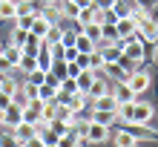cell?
<instances>
[{
  "instance_id": "1",
  "label": "cell",
  "mask_w": 158,
  "mask_h": 147,
  "mask_svg": "<svg viewBox=\"0 0 158 147\" xmlns=\"http://www.w3.org/2000/svg\"><path fill=\"white\" fill-rule=\"evenodd\" d=\"M121 52H124V61L141 63V61L147 58V43L135 35V38H129V41H121Z\"/></svg>"
},
{
  "instance_id": "2",
  "label": "cell",
  "mask_w": 158,
  "mask_h": 147,
  "mask_svg": "<svg viewBox=\"0 0 158 147\" xmlns=\"http://www.w3.org/2000/svg\"><path fill=\"white\" fill-rule=\"evenodd\" d=\"M152 115H155V110L150 101H135L132 104V115H129V121L127 124H132V127H147L152 121Z\"/></svg>"
},
{
  "instance_id": "3",
  "label": "cell",
  "mask_w": 158,
  "mask_h": 147,
  "mask_svg": "<svg viewBox=\"0 0 158 147\" xmlns=\"http://www.w3.org/2000/svg\"><path fill=\"white\" fill-rule=\"evenodd\" d=\"M83 141H89V144H104V141H109V127H104V124H98V121H92V118H89L86 130H83Z\"/></svg>"
},
{
  "instance_id": "4",
  "label": "cell",
  "mask_w": 158,
  "mask_h": 147,
  "mask_svg": "<svg viewBox=\"0 0 158 147\" xmlns=\"http://www.w3.org/2000/svg\"><path fill=\"white\" fill-rule=\"evenodd\" d=\"M150 84H152V78H150V72H144V69H135L132 75L127 78V89L129 93H147V89H150Z\"/></svg>"
},
{
  "instance_id": "5",
  "label": "cell",
  "mask_w": 158,
  "mask_h": 147,
  "mask_svg": "<svg viewBox=\"0 0 158 147\" xmlns=\"http://www.w3.org/2000/svg\"><path fill=\"white\" fill-rule=\"evenodd\" d=\"M138 38H141L144 43L158 41V23L152 20V17H144V20H138Z\"/></svg>"
},
{
  "instance_id": "6",
  "label": "cell",
  "mask_w": 158,
  "mask_h": 147,
  "mask_svg": "<svg viewBox=\"0 0 158 147\" xmlns=\"http://www.w3.org/2000/svg\"><path fill=\"white\" fill-rule=\"evenodd\" d=\"M115 29H118V38L121 41H129L138 35V20H132V17H118L115 20Z\"/></svg>"
},
{
  "instance_id": "7",
  "label": "cell",
  "mask_w": 158,
  "mask_h": 147,
  "mask_svg": "<svg viewBox=\"0 0 158 147\" xmlns=\"http://www.w3.org/2000/svg\"><path fill=\"white\" fill-rule=\"evenodd\" d=\"M43 104H46V101H40V98H32L29 104L23 107V121H26V124L40 121V118H43Z\"/></svg>"
},
{
  "instance_id": "8",
  "label": "cell",
  "mask_w": 158,
  "mask_h": 147,
  "mask_svg": "<svg viewBox=\"0 0 158 147\" xmlns=\"http://www.w3.org/2000/svg\"><path fill=\"white\" fill-rule=\"evenodd\" d=\"M49 29H52V23L46 20L40 12L32 17V26H29V32H32V35H38V38H46V35H49Z\"/></svg>"
},
{
  "instance_id": "9",
  "label": "cell",
  "mask_w": 158,
  "mask_h": 147,
  "mask_svg": "<svg viewBox=\"0 0 158 147\" xmlns=\"http://www.w3.org/2000/svg\"><path fill=\"white\" fill-rule=\"evenodd\" d=\"M106 93H112V87H109L104 78H95V81H92V87L86 89V98H92V101H95V98L106 95Z\"/></svg>"
},
{
  "instance_id": "10",
  "label": "cell",
  "mask_w": 158,
  "mask_h": 147,
  "mask_svg": "<svg viewBox=\"0 0 158 147\" xmlns=\"http://www.w3.org/2000/svg\"><path fill=\"white\" fill-rule=\"evenodd\" d=\"M52 46L43 41V46H40V52H38V69H43V72H49L52 69Z\"/></svg>"
},
{
  "instance_id": "11",
  "label": "cell",
  "mask_w": 158,
  "mask_h": 147,
  "mask_svg": "<svg viewBox=\"0 0 158 147\" xmlns=\"http://www.w3.org/2000/svg\"><path fill=\"white\" fill-rule=\"evenodd\" d=\"M40 46H43V38H38V35H32L29 32V38H26V43H23V55H32V58H38V52H40Z\"/></svg>"
},
{
  "instance_id": "12",
  "label": "cell",
  "mask_w": 158,
  "mask_h": 147,
  "mask_svg": "<svg viewBox=\"0 0 158 147\" xmlns=\"http://www.w3.org/2000/svg\"><path fill=\"white\" fill-rule=\"evenodd\" d=\"M92 104H95V110H104V113H115V110H118V101H115V95H112V93H106V95L95 98Z\"/></svg>"
},
{
  "instance_id": "13",
  "label": "cell",
  "mask_w": 158,
  "mask_h": 147,
  "mask_svg": "<svg viewBox=\"0 0 158 147\" xmlns=\"http://www.w3.org/2000/svg\"><path fill=\"white\" fill-rule=\"evenodd\" d=\"M15 9H17V0H0V20H9V23H15V20H17Z\"/></svg>"
},
{
  "instance_id": "14",
  "label": "cell",
  "mask_w": 158,
  "mask_h": 147,
  "mask_svg": "<svg viewBox=\"0 0 158 147\" xmlns=\"http://www.w3.org/2000/svg\"><path fill=\"white\" fill-rule=\"evenodd\" d=\"M58 12L63 15V17H69V20H78V3L75 0H58Z\"/></svg>"
},
{
  "instance_id": "15",
  "label": "cell",
  "mask_w": 158,
  "mask_h": 147,
  "mask_svg": "<svg viewBox=\"0 0 158 147\" xmlns=\"http://www.w3.org/2000/svg\"><path fill=\"white\" fill-rule=\"evenodd\" d=\"M112 141H115V147H135V136H132V130H118L115 136H112Z\"/></svg>"
},
{
  "instance_id": "16",
  "label": "cell",
  "mask_w": 158,
  "mask_h": 147,
  "mask_svg": "<svg viewBox=\"0 0 158 147\" xmlns=\"http://www.w3.org/2000/svg\"><path fill=\"white\" fill-rule=\"evenodd\" d=\"M12 133H15V139L20 141V144H23L26 139H32V136H38V133H35V124H26V121H20Z\"/></svg>"
},
{
  "instance_id": "17",
  "label": "cell",
  "mask_w": 158,
  "mask_h": 147,
  "mask_svg": "<svg viewBox=\"0 0 158 147\" xmlns=\"http://www.w3.org/2000/svg\"><path fill=\"white\" fill-rule=\"evenodd\" d=\"M95 78H98V75H95V69H83L81 75L75 78V81H78V93H86V89L92 87V81H95Z\"/></svg>"
},
{
  "instance_id": "18",
  "label": "cell",
  "mask_w": 158,
  "mask_h": 147,
  "mask_svg": "<svg viewBox=\"0 0 158 147\" xmlns=\"http://www.w3.org/2000/svg\"><path fill=\"white\" fill-rule=\"evenodd\" d=\"M63 104H69V110L72 113H81L83 107H86V93H75V95H69Z\"/></svg>"
},
{
  "instance_id": "19",
  "label": "cell",
  "mask_w": 158,
  "mask_h": 147,
  "mask_svg": "<svg viewBox=\"0 0 158 147\" xmlns=\"http://www.w3.org/2000/svg\"><path fill=\"white\" fill-rule=\"evenodd\" d=\"M75 49L83 52V55H89V52H95V41H89L83 32H78V38H75Z\"/></svg>"
},
{
  "instance_id": "20",
  "label": "cell",
  "mask_w": 158,
  "mask_h": 147,
  "mask_svg": "<svg viewBox=\"0 0 158 147\" xmlns=\"http://www.w3.org/2000/svg\"><path fill=\"white\" fill-rule=\"evenodd\" d=\"M81 32L86 35L89 41H95V43L104 41V32H101V26H98V23H83V29H81Z\"/></svg>"
},
{
  "instance_id": "21",
  "label": "cell",
  "mask_w": 158,
  "mask_h": 147,
  "mask_svg": "<svg viewBox=\"0 0 158 147\" xmlns=\"http://www.w3.org/2000/svg\"><path fill=\"white\" fill-rule=\"evenodd\" d=\"M3 55L9 58V63L17 69V63H20V58H23V49H20V46H15V43H9V46L3 49Z\"/></svg>"
},
{
  "instance_id": "22",
  "label": "cell",
  "mask_w": 158,
  "mask_h": 147,
  "mask_svg": "<svg viewBox=\"0 0 158 147\" xmlns=\"http://www.w3.org/2000/svg\"><path fill=\"white\" fill-rule=\"evenodd\" d=\"M38 98L40 101H55V98H58V87H55V84H40L38 87Z\"/></svg>"
},
{
  "instance_id": "23",
  "label": "cell",
  "mask_w": 158,
  "mask_h": 147,
  "mask_svg": "<svg viewBox=\"0 0 158 147\" xmlns=\"http://www.w3.org/2000/svg\"><path fill=\"white\" fill-rule=\"evenodd\" d=\"M81 141H83V139H81V136L69 130V133H63V136H60V139H58V147H81Z\"/></svg>"
},
{
  "instance_id": "24",
  "label": "cell",
  "mask_w": 158,
  "mask_h": 147,
  "mask_svg": "<svg viewBox=\"0 0 158 147\" xmlns=\"http://www.w3.org/2000/svg\"><path fill=\"white\" fill-rule=\"evenodd\" d=\"M15 15L17 17H29V15H38V9H35V3H29V0H17Z\"/></svg>"
},
{
  "instance_id": "25",
  "label": "cell",
  "mask_w": 158,
  "mask_h": 147,
  "mask_svg": "<svg viewBox=\"0 0 158 147\" xmlns=\"http://www.w3.org/2000/svg\"><path fill=\"white\" fill-rule=\"evenodd\" d=\"M17 69L26 72V75H29V72H35V69H38V58H32V55H23L20 63H17Z\"/></svg>"
},
{
  "instance_id": "26",
  "label": "cell",
  "mask_w": 158,
  "mask_h": 147,
  "mask_svg": "<svg viewBox=\"0 0 158 147\" xmlns=\"http://www.w3.org/2000/svg\"><path fill=\"white\" fill-rule=\"evenodd\" d=\"M26 38H29V32H26L23 26H17V23H15V29H12V41H9V43H15V46H23Z\"/></svg>"
},
{
  "instance_id": "27",
  "label": "cell",
  "mask_w": 158,
  "mask_h": 147,
  "mask_svg": "<svg viewBox=\"0 0 158 147\" xmlns=\"http://www.w3.org/2000/svg\"><path fill=\"white\" fill-rule=\"evenodd\" d=\"M129 6H132V3H127V0H115V6L109 9V12L115 15V20H118V17H129Z\"/></svg>"
},
{
  "instance_id": "28",
  "label": "cell",
  "mask_w": 158,
  "mask_h": 147,
  "mask_svg": "<svg viewBox=\"0 0 158 147\" xmlns=\"http://www.w3.org/2000/svg\"><path fill=\"white\" fill-rule=\"evenodd\" d=\"M0 147H20V141L15 139V133L9 130V127H6L3 133H0Z\"/></svg>"
},
{
  "instance_id": "29",
  "label": "cell",
  "mask_w": 158,
  "mask_h": 147,
  "mask_svg": "<svg viewBox=\"0 0 158 147\" xmlns=\"http://www.w3.org/2000/svg\"><path fill=\"white\" fill-rule=\"evenodd\" d=\"M112 95H115L118 104H129V101H135V93H129L127 84H121V89H118V93H112Z\"/></svg>"
},
{
  "instance_id": "30",
  "label": "cell",
  "mask_w": 158,
  "mask_h": 147,
  "mask_svg": "<svg viewBox=\"0 0 158 147\" xmlns=\"http://www.w3.org/2000/svg\"><path fill=\"white\" fill-rule=\"evenodd\" d=\"M17 89H20V87L15 84V78H9V75H3V78H0V93H9V95H15Z\"/></svg>"
},
{
  "instance_id": "31",
  "label": "cell",
  "mask_w": 158,
  "mask_h": 147,
  "mask_svg": "<svg viewBox=\"0 0 158 147\" xmlns=\"http://www.w3.org/2000/svg\"><path fill=\"white\" fill-rule=\"evenodd\" d=\"M112 118H115V113H104V110H95V113H92V121H98V124H104V127L112 124Z\"/></svg>"
},
{
  "instance_id": "32",
  "label": "cell",
  "mask_w": 158,
  "mask_h": 147,
  "mask_svg": "<svg viewBox=\"0 0 158 147\" xmlns=\"http://www.w3.org/2000/svg\"><path fill=\"white\" fill-rule=\"evenodd\" d=\"M95 15H98L95 6H92V9H81V12H78V23H95Z\"/></svg>"
},
{
  "instance_id": "33",
  "label": "cell",
  "mask_w": 158,
  "mask_h": 147,
  "mask_svg": "<svg viewBox=\"0 0 158 147\" xmlns=\"http://www.w3.org/2000/svg\"><path fill=\"white\" fill-rule=\"evenodd\" d=\"M60 38H63V29H60V26L58 23H52V29H49V35H46V43H60Z\"/></svg>"
},
{
  "instance_id": "34",
  "label": "cell",
  "mask_w": 158,
  "mask_h": 147,
  "mask_svg": "<svg viewBox=\"0 0 158 147\" xmlns=\"http://www.w3.org/2000/svg\"><path fill=\"white\" fill-rule=\"evenodd\" d=\"M89 67L92 69H101V67H104V52H101V49L89 52Z\"/></svg>"
},
{
  "instance_id": "35",
  "label": "cell",
  "mask_w": 158,
  "mask_h": 147,
  "mask_svg": "<svg viewBox=\"0 0 158 147\" xmlns=\"http://www.w3.org/2000/svg\"><path fill=\"white\" fill-rule=\"evenodd\" d=\"M55 110H58V98L43 104V118H46V121H52V118H55Z\"/></svg>"
},
{
  "instance_id": "36",
  "label": "cell",
  "mask_w": 158,
  "mask_h": 147,
  "mask_svg": "<svg viewBox=\"0 0 158 147\" xmlns=\"http://www.w3.org/2000/svg\"><path fill=\"white\" fill-rule=\"evenodd\" d=\"M29 81L35 87H40V84H46V72L43 69H35V72H29Z\"/></svg>"
},
{
  "instance_id": "37",
  "label": "cell",
  "mask_w": 158,
  "mask_h": 147,
  "mask_svg": "<svg viewBox=\"0 0 158 147\" xmlns=\"http://www.w3.org/2000/svg\"><path fill=\"white\" fill-rule=\"evenodd\" d=\"M12 101H15V104H17V107H26V104H29V101H32V98H29V95H26V93H23V89H17V93L12 95Z\"/></svg>"
},
{
  "instance_id": "38",
  "label": "cell",
  "mask_w": 158,
  "mask_h": 147,
  "mask_svg": "<svg viewBox=\"0 0 158 147\" xmlns=\"http://www.w3.org/2000/svg\"><path fill=\"white\" fill-rule=\"evenodd\" d=\"M75 58H78V49H75V46H63V61H66V63H72Z\"/></svg>"
},
{
  "instance_id": "39",
  "label": "cell",
  "mask_w": 158,
  "mask_h": 147,
  "mask_svg": "<svg viewBox=\"0 0 158 147\" xmlns=\"http://www.w3.org/2000/svg\"><path fill=\"white\" fill-rule=\"evenodd\" d=\"M75 63L81 67V72H83V69H92V67H89V55H83V52H78V58H75Z\"/></svg>"
},
{
  "instance_id": "40",
  "label": "cell",
  "mask_w": 158,
  "mask_h": 147,
  "mask_svg": "<svg viewBox=\"0 0 158 147\" xmlns=\"http://www.w3.org/2000/svg\"><path fill=\"white\" fill-rule=\"evenodd\" d=\"M75 38H78V32H63L60 43H63V46H75Z\"/></svg>"
},
{
  "instance_id": "41",
  "label": "cell",
  "mask_w": 158,
  "mask_h": 147,
  "mask_svg": "<svg viewBox=\"0 0 158 147\" xmlns=\"http://www.w3.org/2000/svg\"><path fill=\"white\" fill-rule=\"evenodd\" d=\"M9 69H15V67L9 63V58H6V55L0 52V75H9Z\"/></svg>"
},
{
  "instance_id": "42",
  "label": "cell",
  "mask_w": 158,
  "mask_h": 147,
  "mask_svg": "<svg viewBox=\"0 0 158 147\" xmlns=\"http://www.w3.org/2000/svg\"><path fill=\"white\" fill-rule=\"evenodd\" d=\"M20 89H23V93H26V95H29V98H38V87H35V84H32V81H26V84H23Z\"/></svg>"
},
{
  "instance_id": "43",
  "label": "cell",
  "mask_w": 158,
  "mask_h": 147,
  "mask_svg": "<svg viewBox=\"0 0 158 147\" xmlns=\"http://www.w3.org/2000/svg\"><path fill=\"white\" fill-rule=\"evenodd\" d=\"M43 144H46V141L40 139V136H32V139H26V141H23V147H43Z\"/></svg>"
},
{
  "instance_id": "44",
  "label": "cell",
  "mask_w": 158,
  "mask_h": 147,
  "mask_svg": "<svg viewBox=\"0 0 158 147\" xmlns=\"http://www.w3.org/2000/svg\"><path fill=\"white\" fill-rule=\"evenodd\" d=\"M112 6H115V0H95V9H104V12H109Z\"/></svg>"
},
{
  "instance_id": "45",
  "label": "cell",
  "mask_w": 158,
  "mask_h": 147,
  "mask_svg": "<svg viewBox=\"0 0 158 147\" xmlns=\"http://www.w3.org/2000/svg\"><path fill=\"white\" fill-rule=\"evenodd\" d=\"M9 104H12V95H9V93H0V110H6Z\"/></svg>"
},
{
  "instance_id": "46",
  "label": "cell",
  "mask_w": 158,
  "mask_h": 147,
  "mask_svg": "<svg viewBox=\"0 0 158 147\" xmlns=\"http://www.w3.org/2000/svg\"><path fill=\"white\" fill-rule=\"evenodd\" d=\"M135 3H138V6H144V9H147V12H150V9H152V6L158 3V0H135Z\"/></svg>"
},
{
  "instance_id": "47",
  "label": "cell",
  "mask_w": 158,
  "mask_h": 147,
  "mask_svg": "<svg viewBox=\"0 0 158 147\" xmlns=\"http://www.w3.org/2000/svg\"><path fill=\"white\" fill-rule=\"evenodd\" d=\"M75 3H78V9H92V6H95V0H75Z\"/></svg>"
},
{
  "instance_id": "48",
  "label": "cell",
  "mask_w": 158,
  "mask_h": 147,
  "mask_svg": "<svg viewBox=\"0 0 158 147\" xmlns=\"http://www.w3.org/2000/svg\"><path fill=\"white\" fill-rule=\"evenodd\" d=\"M43 3H46V6H52V3H58V0H43Z\"/></svg>"
},
{
  "instance_id": "49",
  "label": "cell",
  "mask_w": 158,
  "mask_h": 147,
  "mask_svg": "<svg viewBox=\"0 0 158 147\" xmlns=\"http://www.w3.org/2000/svg\"><path fill=\"white\" fill-rule=\"evenodd\" d=\"M43 147H58V141H52V144H43Z\"/></svg>"
},
{
  "instance_id": "50",
  "label": "cell",
  "mask_w": 158,
  "mask_h": 147,
  "mask_svg": "<svg viewBox=\"0 0 158 147\" xmlns=\"http://www.w3.org/2000/svg\"><path fill=\"white\" fill-rule=\"evenodd\" d=\"M0 78H3V75H0Z\"/></svg>"
},
{
  "instance_id": "51",
  "label": "cell",
  "mask_w": 158,
  "mask_h": 147,
  "mask_svg": "<svg viewBox=\"0 0 158 147\" xmlns=\"http://www.w3.org/2000/svg\"><path fill=\"white\" fill-rule=\"evenodd\" d=\"M20 147H23V144H20Z\"/></svg>"
}]
</instances>
